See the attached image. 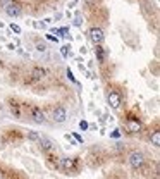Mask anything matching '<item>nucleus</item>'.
I'll use <instances>...</instances> for the list:
<instances>
[{
    "mask_svg": "<svg viewBox=\"0 0 160 179\" xmlns=\"http://www.w3.org/2000/svg\"><path fill=\"white\" fill-rule=\"evenodd\" d=\"M127 162H129V165L134 171H139V169H143V165L146 164V157H145V153L139 152V150H133V152L129 153V157H127Z\"/></svg>",
    "mask_w": 160,
    "mask_h": 179,
    "instance_id": "f257e3e1",
    "label": "nucleus"
},
{
    "mask_svg": "<svg viewBox=\"0 0 160 179\" xmlns=\"http://www.w3.org/2000/svg\"><path fill=\"white\" fill-rule=\"evenodd\" d=\"M55 167L59 171H66V172L76 171L78 169V157H62V158L57 160Z\"/></svg>",
    "mask_w": 160,
    "mask_h": 179,
    "instance_id": "f03ea898",
    "label": "nucleus"
},
{
    "mask_svg": "<svg viewBox=\"0 0 160 179\" xmlns=\"http://www.w3.org/2000/svg\"><path fill=\"white\" fill-rule=\"evenodd\" d=\"M107 102H108V105H110V108H114V110H119V108L122 107L124 97H122V93H121L119 90H108Z\"/></svg>",
    "mask_w": 160,
    "mask_h": 179,
    "instance_id": "7ed1b4c3",
    "label": "nucleus"
},
{
    "mask_svg": "<svg viewBox=\"0 0 160 179\" xmlns=\"http://www.w3.org/2000/svg\"><path fill=\"white\" fill-rule=\"evenodd\" d=\"M143 124H141V119L136 116H127L126 117V129L129 134H138L141 131Z\"/></svg>",
    "mask_w": 160,
    "mask_h": 179,
    "instance_id": "20e7f679",
    "label": "nucleus"
},
{
    "mask_svg": "<svg viewBox=\"0 0 160 179\" xmlns=\"http://www.w3.org/2000/svg\"><path fill=\"white\" fill-rule=\"evenodd\" d=\"M38 143H40V150L45 153V155H53V153H55L57 146H55V143H53L48 136H40Z\"/></svg>",
    "mask_w": 160,
    "mask_h": 179,
    "instance_id": "39448f33",
    "label": "nucleus"
},
{
    "mask_svg": "<svg viewBox=\"0 0 160 179\" xmlns=\"http://www.w3.org/2000/svg\"><path fill=\"white\" fill-rule=\"evenodd\" d=\"M88 38L91 40V43L93 45H102L105 40V34H103V30L98 26H93V28H89L88 31Z\"/></svg>",
    "mask_w": 160,
    "mask_h": 179,
    "instance_id": "423d86ee",
    "label": "nucleus"
},
{
    "mask_svg": "<svg viewBox=\"0 0 160 179\" xmlns=\"http://www.w3.org/2000/svg\"><path fill=\"white\" fill-rule=\"evenodd\" d=\"M66 119H67V110H66V107H62V105H57V107L52 110V121H53V122H57V124H62V122H66Z\"/></svg>",
    "mask_w": 160,
    "mask_h": 179,
    "instance_id": "0eeeda50",
    "label": "nucleus"
},
{
    "mask_svg": "<svg viewBox=\"0 0 160 179\" xmlns=\"http://www.w3.org/2000/svg\"><path fill=\"white\" fill-rule=\"evenodd\" d=\"M4 11H5V14H7L9 17H19V16H21V12H22V7H21V4H19V2L12 0L11 4L4 7Z\"/></svg>",
    "mask_w": 160,
    "mask_h": 179,
    "instance_id": "6e6552de",
    "label": "nucleus"
},
{
    "mask_svg": "<svg viewBox=\"0 0 160 179\" xmlns=\"http://www.w3.org/2000/svg\"><path fill=\"white\" fill-rule=\"evenodd\" d=\"M30 116H31V119H33V122H36V124H45L47 122V114H45V110H41L40 107L31 108Z\"/></svg>",
    "mask_w": 160,
    "mask_h": 179,
    "instance_id": "1a4fd4ad",
    "label": "nucleus"
},
{
    "mask_svg": "<svg viewBox=\"0 0 160 179\" xmlns=\"http://www.w3.org/2000/svg\"><path fill=\"white\" fill-rule=\"evenodd\" d=\"M150 141H152V145L155 146V148H158V146H160V131H158V129L152 133V136H150Z\"/></svg>",
    "mask_w": 160,
    "mask_h": 179,
    "instance_id": "9d476101",
    "label": "nucleus"
},
{
    "mask_svg": "<svg viewBox=\"0 0 160 179\" xmlns=\"http://www.w3.org/2000/svg\"><path fill=\"white\" fill-rule=\"evenodd\" d=\"M95 47H97V50H95V52H97L98 62H103V60H105V48L102 47V45H95Z\"/></svg>",
    "mask_w": 160,
    "mask_h": 179,
    "instance_id": "9b49d317",
    "label": "nucleus"
},
{
    "mask_svg": "<svg viewBox=\"0 0 160 179\" xmlns=\"http://www.w3.org/2000/svg\"><path fill=\"white\" fill-rule=\"evenodd\" d=\"M45 74H47V72H45V69H40V67H36L31 76H33V79H41V78H45Z\"/></svg>",
    "mask_w": 160,
    "mask_h": 179,
    "instance_id": "f8f14e48",
    "label": "nucleus"
},
{
    "mask_svg": "<svg viewBox=\"0 0 160 179\" xmlns=\"http://www.w3.org/2000/svg\"><path fill=\"white\" fill-rule=\"evenodd\" d=\"M28 140H30V141H38V140H40V133L30 131V133H28Z\"/></svg>",
    "mask_w": 160,
    "mask_h": 179,
    "instance_id": "ddd939ff",
    "label": "nucleus"
},
{
    "mask_svg": "<svg viewBox=\"0 0 160 179\" xmlns=\"http://www.w3.org/2000/svg\"><path fill=\"white\" fill-rule=\"evenodd\" d=\"M11 112L16 117H21V110H19V103H11Z\"/></svg>",
    "mask_w": 160,
    "mask_h": 179,
    "instance_id": "4468645a",
    "label": "nucleus"
},
{
    "mask_svg": "<svg viewBox=\"0 0 160 179\" xmlns=\"http://www.w3.org/2000/svg\"><path fill=\"white\" fill-rule=\"evenodd\" d=\"M60 53H62V57H69V45H64L60 48Z\"/></svg>",
    "mask_w": 160,
    "mask_h": 179,
    "instance_id": "2eb2a0df",
    "label": "nucleus"
},
{
    "mask_svg": "<svg viewBox=\"0 0 160 179\" xmlns=\"http://www.w3.org/2000/svg\"><path fill=\"white\" fill-rule=\"evenodd\" d=\"M11 31H12V33H16V34H19V33H21V28L12 22V24H11Z\"/></svg>",
    "mask_w": 160,
    "mask_h": 179,
    "instance_id": "dca6fc26",
    "label": "nucleus"
},
{
    "mask_svg": "<svg viewBox=\"0 0 160 179\" xmlns=\"http://www.w3.org/2000/svg\"><path fill=\"white\" fill-rule=\"evenodd\" d=\"M110 138H114V140L121 138V129H116V131H112V133H110Z\"/></svg>",
    "mask_w": 160,
    "mask_h": 179,
    "instance_id": "f3484780",
    "label": "nucleus"
},
{
    "mask_svg": "<svg viewBox=\"0 0 160 179\" xmlns=\"http://www.w3.org/2000/svg\"><path fill=\"white\" fill-rule=\"evenodd\" d=\"M57 33H60V36L66 38L67 33H69V30H67V28H60V30H57Z\"/></svg>",
    "mask_w": 160,
    "mask_h": 179,
    "instance_id": "a211bd4d",
    "label": "nucleus"
},
{
    "mask_svg": "<svg viewBox=\"0 0 160 179\" xmlns=\"http://www.w3.org/2000/svg\"><path fill=\"white\" fill-rule=\"evenodd\" d=\"M79 127H81V131H86L89 127V124L86 122V121H79Z\"/></svg>",
    "mask_w": 160,
    "mask_h": 179,
    "instance_id": "6ab92c4d",
    "label": "nucleus"
},
{
    "mask_svg": "<svg viewBox=\"0 0 160 179\" xmlns=\"http://www.w3.org/2000/svg\"><path fill=\"white\" fill-rule=\"evenodd\" d=\"M72 136L76 138V141H78V143H81V145H83V141H85V140H83V136H81V134H78V133H72Z\"/></svg>",
    "mask_w": 160,
    "mask_h": 179,
    "instance_id": "aec40b11",
    "label": "nucleus"
},
{
    "mask_svg": "<svg viewBox=\"0 0 160 179\" xmlns=\"http://www.w3.org/2000/svg\"><path fill=\"white\" fill-rule=\"evenodd\" d=\"M66 74H67V78L71 79L72 83H76V79H74V76H72V71H71V69H67V71H66Z\"/></svg>",
    "mask_w": 160,
    "mask_h": 179,
    "instance_id": "412c9836",
    "label": "nucleus"
},
{
    "mask_svg": "<svg viewBox=\"0 0 160 179\" xmlns=\"http://www.w3.org/2000/svg\"><path fill=\"white\" fill-rule=\"evenodd\" d=\"M124 148H126V146H124L122 143H116V150H117L119 153H121V152H124Z\"/></svg>",
    "mask_w": 160,
    "mask_h": 179,
    "instance_id": "4be33fe9",
    "label": "nucleus"
},
{
    "mask_svg": "<svg viewBox=\"0 0 160 179\" xmlns=\"http://www.w3.org/2000/svg\"><path fill=\"white\" fill-rule=\"evenodd\" d=\"M11 2H12V0H0V5H2V7H5V5H9Z\"/></svg>",
    "mask_w": 160,
    "mask_h": 179,
    "instance_id": "5701e85b",
    "label": "nucleus"
},
{
    "mask_svg": "<svg viewBox=\"0 0 160 179\" xmlns=\"http://www.w3.org/2000/svg\"><path fill=\"white\" fill-rule=\"evenodd\" d=\"M74 24H76V26H81V17H79V16H76V19H74Z\"/></svg>",
    "mask_w": 160,
    "mask_h": 179,
    "instance_id": "b1692460",
    "label": "nucleus"
},
{
    "mask_svg": "<svg viewBox=\"0 0 160 179\" xmlns=\"http://www.w3.org/2000/svg\"><path fill=\"white\" fill-rule=\"evenodd\" d=\"M45 48H47L45 45H36V50H38V52H45Z\"/></svg>",
    "mask_w": 160,
    "mask_h": 179,
    "instance_id": "393cba45",
    "label": "nucleus"
},
{
    "mask_svg": "<svg viewBox=\"0 0 160 179\" xmlns=\"http://www.w3.org/2000/svg\"><path fill=\"white\" fill-rule=\"evenodd\" d=\"M47 38H48V40H50V41H59V40H57V38H55V36H52V34H47Z\"/></svg>",
    "mask_w": 160,
    "mask_h": 179,
    "instance_id": "a878e982",
    "label": "nucleus"
},
{
    "mask_svg": "<svg viewBox=\"0 0 160 179\" xmlns=\"http://www.w3.org/2000/svg\"><path fill=\"white\" fill-rule=\"evenodd\" d=\"M5 145V141H4V138H2V136H0V148H2V146Z\"/></svg>",
    "mask_w": 160,
    "mask_h": 179,
    "instance_id": "bb28decb",
    "label": "nucleus"
},
{
    "mask_svg": "<svg viewBox=\"0 0 160 179\" xmlns=\"http://www.w3.org/2000/svg\"><path fill=\"white\" fill-rule=\"evenodd\" d=\"M76 4H78V0H72L71 4H69V7H72V5H76Z\"/></svg>",
    "mask_w": 160,
    "mask_h": 179,
    "instance_id": "cd10ccee",
    "label": "nucleus"
},
{
    "mask_svg": "<svg viewBox=\"0 0 160 179\" xmlns=\"http://www.w3.org/2000/svg\"><path fill=\"white\" fill-rule=\"evenodd\" d=\"M0 179H2V176H0Z\"/></svg>",
    "mask_w": 160,
    "mask_h": 179,
    "instance_id": "c85d7f7f",
    "label": "nucleus"
}]
</instances>
